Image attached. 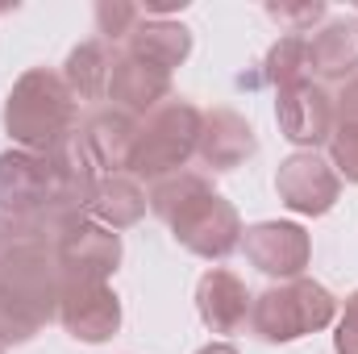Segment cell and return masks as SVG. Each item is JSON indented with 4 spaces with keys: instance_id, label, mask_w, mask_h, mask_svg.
<instances>
[{
    "instance_id": "cell-12",
    "label": "cell",
    "mask_w": 358,
    "mask_h": 354,
    "mask_svg": "<svg viewBox=\"0 0 358 354\" xmlns=\"http://www.w3.org/2000/svg\"><path fill=\"white\" fill-rule=\"evenodd\" d=\"M108 100H113V108H121L129 117H150L159 104L171 100V71L121 50L113 63V76H108Z\"/></svg>"
},
{
    "instance_id": "cell-29",
    "label": "cell",
    "mask_w": 358,
    "mask_h": 354,
    "mask_svg": "<svg viewBox=\"0 0 358 354\" xmlns=\"http://www.w3.org/2000/svg\"><path fill=\"white\" fill-rule=\"evenodd\" d=\"M346 313H355V317H358V288L346 296Z\"/></svg>"
},
{
    "instance_id": "cell-13",
    "label": "cell",
    "mask_w": 358,
    "mask_h": 354,
    "mask_svg": "<svg viewBox=\"0 0 358 354\" xmlns=\"http://www.w3.org/2000/svg\"><path fill=\"white\" fill-rule=\"evenodd\" d=\"M250 304H255L250 288L234 271H225V267H208L200 275V283H196V313H200V321L213 334H238V330H246Z\"/></svg>"
},
{
    "instance_id": "cell-1",
    "label": "cell",
    "mask_w": 358,
    "mask_h": 354,
    "mask_svg": "<svg viewBox=\"0 0 358 354\" xmlns=\"http://www.w3.org/2000/svg\"><path fill=\"white\" fill-rule=\"evenodd\" d=\"M55 229L42 217H0V292H13L59 321L63 267Z\"/></svg>"
},
{
    "instance_id": "cell-17",
    "label": "cell",
    "mask_w": 358,
    "mask_h": 354,
    "mask_svg": "<svg viewBox=\"0 0 358 354\" xmlns=\"http://www.w3.org/2000/svg\"><path fill=\"white\" fill-rule=\"evenodd\" d=\"M125 55L142 59V63H155L163 71H176L179 63H187L192 55V29L183 21H163V17H142L134 25V34L125 38Z\"/></svg>"
},
{
    "instance_id": "cell-5",
    "label": "cell",
    "mask_w": 358,
    "mask_h": 354,
    "mask_svg": "<svg viewBox=\"0 0 358 354\" xmlns=\"http://www.w3.org/2000/svg\"><path fill=\"white\" fill-rule=\"evenodd\" d=\"M167 229H171V238H176L187 255L208 259V263L229 259V255L242 246V234H246L238 208H234L217 187H208V192H200L196 200H187L176 217L167 221Z\"/></svg>"
},
{
    "instance_id": "cell-8",
    "label": "cell",
    "mask_w": 358,
    "mask_h": 354,
    "mask_svg": "<svg viewBox=\"0 0 358 354\" xmlns=\"http://www.w3.org/2000/svg\"><path fill=\"white\" fill-rule=\"evenodd\" d=\"M55 250H59L63 279H100V283H108V275L121 267V255H125L121 234L104 229L92 217L67 221L55 238Z\"/></svg>"
},
{
    "instance_id": "cell-28",
    "label": "cell",
    "mask_w": 358,
    "mask_h": 354,
    "mask_svg": "<svg viewBox=\"0 0 358 354\" xmlns=\"http://www.w3.org/2000/svg\"><path fill=\"white\" fill-rule=\"evenodd\" d=\"M196 354H242L238 346H229V342H208V346H200Z\"/></svg>"
},
{
    "instance_id": "cell-16",
    "label": "cell",
    "mask_w": 358,
    "mask_h": 354,
    "mask_svg": "<svg viewBox=\"0 0 358 354\" xmlns=\"http://www.w3.org/2000/svg\"><path fill=\"white\" fill-rule=\"evenodd\" d=\"M308 71L317 80H355L358 76V17L325 21L308 38Z\"/></svg>"
},
{
    "instance_id": "cell-30",
    "label": "cell",
    "mask_w": 358,
    "mask_h": 354,
    "mask_svg": "<svg viewBox=\"0 0 358 354\" xmlns=\"http://www.w3.org/2000/svg\"><path fill=\"white\" fill-rule=\"evenodd\" d=\"M0 354H4V346H0Z\"/></svg>"
},
{
    "instance_id": "cell-24",
    "label": "cell",
    "mask_w": 358,
    "mask_h": 354,
    "mask_svg": "<svg viewBox=\"0 0 358 354\" xmlns=\"http://www.w3.org/2000/svg\"><path fill=\"white\" fill-rule=\"evenodd\" d=\"M267 17L279 21L287 34L308 38V29L317 21H325V0H304V4H267Z\"/></svg>"
},
{
    "instance_id": "cell-22",
    "label": "cell",
    "mask_w": 358,
    "mask_h": 354,
    "mask_svg": "<svg viewBox=\"0 0 358 354\" xmlns=\"http://www.w3.org/2000/svg\"><path fill=\"white\" fill-rule=\"evenodd\" d=\"M208 187H213V183L204 176H196V171H176V176H167V179H155L150 192H146V200H150V213H155L159 221H171L187 200H196V196L208 192Z\"/></svg>"
},
{
    "instance_id": "cell-6",
    "label": "cell",
    "mask_w": 358,
    "mask_h": 354,
    "mask_svg": "<svg viewBox=\"0 0 358 354\" xmlns=\"http://www.w3.org/2000/svg\"><path fill=\"white\" fill-rule=\"evenodd\" d=\"M59 179L50 155L4 150L0 155V217H42L59 234Z\"/></svg>"
},
{
    "instance_id": "cell-7",
    "label": "cell",
    "mask_w": 358,
    "mask_h": 354,
    "mask_svg": "<svg viewBox=\"0 0 358 354\" xmlns=\"http://www.w3.org/2000/svg\"><path fill=\"white\" fill-rule=\"evenodd\" d=\"M59 325L76 342L100 346V342L117 338V330H121V300L100 279H63V292H59Z\"/></svg>"
},
{
    "instance_id": "cell-3",
    "label": "cell",
    "mask_w": 358,
    "mask_h": 354,
    "mask_svg": "<svg viewBox=\"0 0 358 354\" xmlns=\"http://www.w3.org/2000/svg\"><path fill=\"white\" fill-rule=\"evenodd\" d=\"M338 321V300L325 283L300 275V279H283L267 292L255 296L250 304V334L267 346H287L300 342L308 334H321Z\"/></svg>"
},
{
    "instance_id": "cell-9",
    "label": "cell",
    "mask_w": 358,
    "mask_h": 354,
    "mask_svg": "<svg viewBox=\"0 0 358 354\" xmlns=\"http://www.w3.org/2000/svg\"><path fill=\"white\" fill-rule=\"evenodd\" d=\"M275 192L279 200L300 213V217H325L338 196H342V179L334 171L329 159H321L317 150H296L279 163L275 171Z\"/></svg>"
},
{
    "instance_id": "cell-11",
    "label": "cell",
    "mask_w": 358,
    "mask_h": 354,
    "mask_svg": "<svg viewBox=\"0 0 358 354\" xmlns=\"http://www.w3.org/2000/svg\"><path fill=\"white\" fill-rule=\"evenodd\" d=\"M242 250H246L255 271L283 283V279L304 275V267L313 259V238L296 221H259L242 234Z\"/></svg>"
},
{
    "instance_id": "cell-2",
    "label": "cell",
    "mask_w": 358,
    "mask_h": 354,
    "mask_svg": "<svg viewBox=\"0 0 358 354\" xmlns=\"http://www.w3.org/2000/svg\"><path fill=\"white\" fill-rule=\"evenodd\" d=\"M4 134L17 150L50 155L76 134V96L50 67H29L4 100Z\"/></svg>"
},
{
    "instance_id": "cell-26",
    "label": "cell",
    "mask_w": 358,
    "mask_h": 354,
    "mask_svg": "<svg viewBox=\"0 0 358 354\" xmlns=\"http://www.w3.org/2000/svg\"><path fill=\"white\" fill-rule=\"evenodd\" d=\"M334 125L358 129V76L346 80V84L338 88V96H334Z\"/></svg>"
},
{
    "instance_id": "cell-4",
    "label": "cell",
    "mask_w": 358,
    "mask_h": 354,
    "mask_svg": "<svg viewBox=\"0 0 358 354\" xmlns=\"http://www.w3.org/2000/svg\"><path fill=\"white\" fill-rule=\"evenodd\" d=\"M200 125H204V113L192 100L171 96L167 104H159L150 117L138 121V146H134L129 176L155 183V179H167L176 171H183L196 159Z\"/></svg>"
},
{
    "instance_id": "cell-27",
    "label": "cell",
    "mask_w": 358,
    "mask_h": 354,
    "mask_svg": "<svg viewBox=\"0 0 358 354\" xmlns=\"http://www.w3.org/2000/svg\"><path fill=\"white\" fill-rule=\"evenodd\" d=\"M334 354H358V317L342 313V321L334 325Z\"/></svg>"
},
{
    "instance_id": "cell-14",
    "label": "cell",
    "mask_w": 358,
    "mask_h": 354,
    "mask_svg": "<svg viewBox=\"0 0 358 354\" xmlns=\"http://www.w3.org/2000/svg\"><path fill=\"white\" fill-rule=\"evenodd\" d=\"M259 150V138H255V125L234 113V108H213L204 113V125H200V163L213 167V171H234L242 167L246 159H255Z\"/></svg>"
},
{
    "instance_id": "cell-21",
    "label": "cell",
    "mask_w": 358,
    "mask_h": 354,
    "mask_svg": "<svg viewBox=\"0 0 358 354\" xmlns=\"http://www.w3.org/2000/svg\"><path fill=\"white\" fill-rule=\"evenodd\" d=\"M50 325V317L42 309H34L29 300L0 292V346H25L38 338V330Z\"/></svg>"
},
{
    "instance_id": "cell-23",
    "label": "cell",
    "mask_w": 358,
    "mask_h": 354,
    "mask_svg": "<svg viewBox=\"0 0 358 354\" xmlns=\"http://www.w3.org/2000/svg\"><path fill=\"white\" fill-rule=\"evenodd\" d=\"M138 21H142V8L129 4V0H100V4H96V34H100V42H108V46H113V42H125Z\"/></svg>"
},
{
    "instance_id": "cell-10",
    "label": "cell",
    "mask_w": 358,
    "mask_h": 354,
    "mask_svg": "<svg viewBox=\"0 0 358 354\" xmlns=\"http://www.w3.org/2000/svg\"><path fill=\"white\" fill-rule=\"evenodd\" d=\"M275 125L292 146L317 150L334 138V96L317 80L279 88L275 92Z\"/></svg>"
},
{
    "instance_id": "cell-25",
    "label": "cell",
    "mask_w": 358,
    "mask_h": 354,
    "mask_svg": "<svg viewBox=\"0 0 358 354\" xmlns=\"http://www.w3.org/2000/svg\"><path fill=\"white\" fill-rule=\"evenodd\" d=\"M329 163L338 179L346 176L350 183H358V129H342L334 125V138H329Z\"/></svg>"
},
{
    "instance_id": "cell-19",
    "label": "cell",
    "mask_w": 358,
    "mask_h": 354,
    "mask_svg": "<svg viewBox=\"0 0 358 354\" xmlns=\"http://www.w3.org/2000/svg\"><path fill=\"white\" fill-rule=\"evenodd\" d=\"M113 63H117L113 46L100 42V38H92V42H80V46L67 55V63H63L59 76H63V84L71 88L76 100H108Z\"/></svg>"
},
{
    "instance_id": "cell-15",
    "label": "cell",
    "mask_w": 358,
    "mask_h": 354,
    "mask_svg": "<svg viewBox=\"0 0 358 354\" xmlns=\"http://www.w3.org/2000/svg\"><path fill=\"white\" fill-rule=\"evenodd\" d=\"M80 138L96 159L100 176H129L134 146H138V117H129L121 108H96L84 121Z\"/></svg>"
},
{
    "instance_id": "cell-20",
    "label": "cell",
    "mask_w": 358,
    "mask_h": 354,
    "mask_svg": "<svg viewBox=\"0 0 358 354\" xmlns=\"http://www.w3.org/2000/svg\"><path fill=\"white\" fill-rule=\"evenodd\" d=\"M263 80L271 88H292L308 80V38L300 34H283L279 42H271L267 59H263Z\"/></svg>"
},
{
    "instance_id": "cell-18",
    "label": "cell",
    "mask_w": 358,
    "mask_h": 354,
    "mask_svg": "<svg viewBox=\"0 0 358 354\" xmlns=\"http://www.w3.org/2000/svg\"><path fill=\"white\" fill-rule=\"evenodd\" d=\"M150 200H146V187L142 179L134 176H100L96 192H92L88 217L100 221L104 229H129L146 217Z\"/></svg>"
}]
</instances>
